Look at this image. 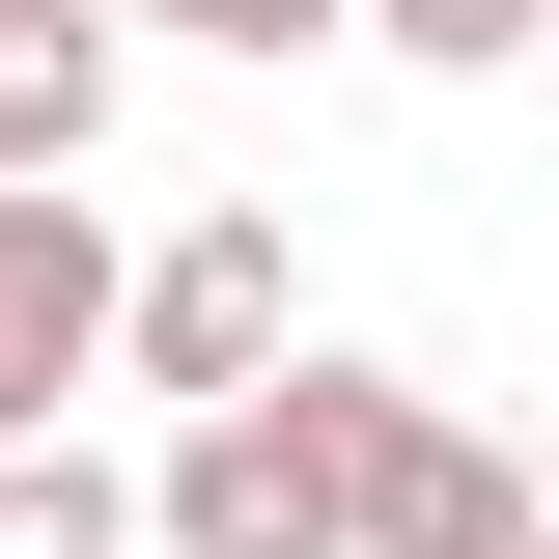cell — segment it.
Segmentation results:
<instances>
[{
    "label": "cell",
    "mask_w": 559,
    "mask_h": 559,
    "mask_svg": "<svg viewBox=\"0 0 559 559\" xmlns=\"http://www.w3.org/2000/svg\"><path fill=\"white\" fill-rule=\"evenodd\" d=\"M140 559H364V364L308 336L280 392L168 419V448H140Z\"/></svg>",
    "instance_id": "obj_1"
},
{
    "label": "cell",
    "mask_w": 559,
    "mask_h": 559,
    "mask_svg": "<svg viewBox=\"0 0 559 559\" xmlns=\"http://www.w3.org/2000/svg\"><path fill=\"white\" fill-rule=\"evenodd\" d=\"M280 364H308V252H280V197L168 224V252H140V308H112V392L224 419V392H280Z\"/></svg>",
    "instance_id": "obj_2"
},
{
    "label": "cell",
    "mask_w": 559,
    "mask_h": 559,
    "mask_svg": "<svg viewBox=\"0 0 559 559\" xmlns=\"http://www.w3.org/2000/svg\"><path fill=\"white\" fill-rule=\"evenodd\" d=\"M112 308H140V252L84 197H0V448H84L57 392H112Z\"/></svg>",
    "instance_id": "obj_3"
},
{
    "label": "cell",
    "mask_w": 559,
    "mask_h": 559,
    "mask_svg": "<svg viewBox=\"0 0 559 559\" xmlns=\"http://www.w3.org/2000/svg\"><path fill=\"white\" fill-rule=\"evenodd\" d=\"M532 532H559V503L503 476L476 419L419 392V364H364V559H532Z\"/></svg>",
    "instance_id": "obj_4"
},
{
    "label": "cell",
    "mask_w": 559,
    "mask_h": 559,
    "mask_svg": "<svg viewBox=\"0 0 559 559\" xmlns=\"http://www.w3.org/2000/svg\"><path fill=\"white\" fill-rule=\"evenodd\" d=\"M112 84H140L112 0H0V197H84L112 168Z\"/></svg>",
    "instance_id": "obj_5"
},
{
    "label": "cell",
    "mask_w": 559,
    "mask_h": 559,
    "mask_svg": "<svg viewBox=\"0 0 559 559\" xmlns=\"http://www.w3.org/2000/svg\"><path fill=\"white\" fill-rule=\"evenodd\" d=\"M0 559H140V476L112 448H0Z\"/></svg>",
    "instance_id": "obj_6"
},
{
    "label": "cell",
    "mask_w": 559,
    "mask_h": 559,
    "mask_svg": "<svg viewBox=\"0 0 559 559\" xmlns=\"http://www.w3.org/2000/svg\"><path fill=\"white\" fill-rule=\"evenodd\" d=\"M112 28H140V57H336L364 0H112Z\"/></svg>",
    "instance_id": "obj_7"
},
{
    "label": "cell",
    "mask_w": 559,
    "mask_h": 559,
    "mask_svg": "<svg viewBox=\"0 0 559 559\" xmlns=\"http://www.w3.org/2000/svg\"><path fill=\"white\" fill-rule=\"evenodd\" d=\"M532 28H559V0H364V57H419V84H503Z\"/></svg>",
    "instance_id": "obj_8"
},
{
    "label": "cell",
    "mask_w": 559,
    "mask_h": 559,
    "mask_svg": "<svg viewBox=\"0 0 559 559\" xmlns=\"http://www.w3.org/2000/svg\"><path fill=\"white\" fill-rule=\"evenodd\" d=\"M532 559H559V532H532Z\"/></svg>",
    "instance_id": "obj_9"
}]
</instances>
